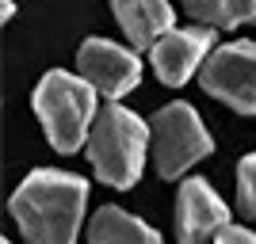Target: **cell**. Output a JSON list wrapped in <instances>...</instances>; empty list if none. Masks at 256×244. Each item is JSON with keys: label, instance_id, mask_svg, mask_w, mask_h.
I'll return each mask as SVG.
<instances>
[{"label": "cell", "instance_id": "2", "mask_svg": "<svg viewBox=\"0 0 256 244\" xmlns=\"http://www.w3.org/2000/svg\"><path fill=\"white\" fill-rule=\"evenodd\" d=\"M96 88L80 80V76L65 73V69H50V73L34 84V115L46 130V141H50L58 153H76L80 145H88V134L96 126Z\"/></svg>", "mask_w": 256, "mask_h": 244}, {"label": "cell", "instance_id": "1", "mask_svg": "<svg viewBox=\"0 0 256 244\" xmlns=\"http://www.w3.org/2000/svg\"><path fill=\"white\" fill-rule=\"evenodd\" d=\"M88 183L62 168H38L16 187L8 210L27 244H76Z\"/></svg>", "mask_w": 256, "mask_h": 244}, {"label": "cell", "instance_id": "14", "mask_svg": "<svg viewBox=\"0 0 256 244\" xmlns=\"http://www.w3.org/2000/svg\"><path fill=\"white\" fill-rule=\"evenodd\" d=\"M0 4H4V8H0V19L8 23V19H12V11H16V4H12V0H0Z\"/></svg>", "mask_w": 256, "mask_h": 244}, {"label": "cell", "instance_id": "5", "mask_svg": "<svg viewBox=\"0 0 256 244\" xmlns=\"http://www.w3.org/2000/svg\"><path fill=\"white\" fill-rule=\"evenodd\" d=\"M199 84L237 115H256V42H230L206 57Z\"/></svg>", "mask_w": 256, "mask_h": 244}, {"label": "cell", "instance_id": "4", "mask_svg": "<svg viewBox=\"0 0 256 244\" xmlns=\"http://www.w3.org/2000/svg\"><path fill=\"white\" fill-rule=\"evenodd\" d=\"M210 153L214 141L192 103L176 99L150 118V157L157 164L160 180H180L192 164H199Z\"/></svg>", "mask_w": 256, "mask_h": 244}, {"label": "cell", "instance_id": "6", "mask_svg": "<svg viewBox=\"0 0 256 244\" xmlns=\"http://www.w3.org/2000/svg\"><path fill=\"white\" fill-rule=\"evenodd\" d=\"M76 76L88 80L111 103H118V96H126L130 88H138L142 61L134 50L111 42V38H88L76 50Z\"/></svg>", "mask_w": 256, "mask_h": 244}, {"label": "cell", "instance_id": "7", "mask_svg": "<svg viewBox=\"0 0 256 244\" xmlns=\"http://www.w3.org/2000/svg\"><path fill=\"white\" fill-rule=\"evenodd\" d=\"M214 38H218V34H214L210 27H180V31H168L150 50L157 80L168 84V88L188 84V80L206 65V57L214 53Z\"/></svg>", "mask_w": 256, "mask_h": 244}, {"label": "cell", "instance_id": "15", "mask_svg": "<svg viewBox=\"0 0 256 244\" xmlns=\"http://www.w3.org/2000/svg\"><path fill=\"white\" fill-rule=\"evenodd\" d=\"M0 244H12V241H0Z\"/></svg>", "mask_w": 256, "mask_h": 244}, {"label": "cell", "instance_id": "9", "mask_svg": "<svg viewBox=\"0 0 256 244\" xmlns=\"http://www.w3.org/2000/svg\"><path fill=\"white\" fill-rule=\"evenodd\" d=\"M122 34L134 50H153V46L172 31V4L168 0H111Z\"/></svg>", "mask_w": 256, "mask_h": 244}, {"label": "cell", "instance_id": "3", "mask_svg": "<svg viewBox=\"0 0 256 244\" xmlns=\"http://www.w3.org/2000/svg\"><path fill=\"white\" fill-rule=\"evenodd\" d=\"M88 160L107 187L126 191L134 187L150 153V122H142L122 103H107L96 115V126L88 134Z\"/></svg>", "mask_w": 256, "mask_h": 244}, {"label": "cell", "instance_id": "13", "mask_svg": "<svg viewBox=\"0 0 256 244\" xmlns=\"http://www.w3.org/2000/svg\"><path fill=\"white\" fill-rule=\"evenodd\" d=\"M214 244H256V233H252V229H245V225H230V229L218 233V241H214Z\"/></svg>", "mask_w": 256, "mask_h": 244}, {"label": "cell", "instance_id": "11", "mask_svg": "<svg viewBox=\"0 0 256 244\" xmlns=\"http://www.w3.org/2000/svg\"><path fill=\"white\" fill-rule=\"evenodd\" d=\"M180 4L199 27H210V31L256 23V0H180Z\"/></svg>", "mask_w": 256, "mask_h": 244}, {"label": "cell", "instance_id": "8", "mask_svg": "<svg viewBox=\"0 0 256 244\" xmlns=\"http://www.w3.org/2000/svg\"><path fill=\"white\" fill-rule=\"evenodd\" d=\"M230 229V210L206 180H184L176 195V237L180 244H206Z\"/></svg>", "mask_w": 256, "mask_h": 244}, {"label": "cell", "instance_id": "10", "mask_svg": "<svg viewBox=\"0 0 256 244\" xmlns=\"http://www.w3.org/2000/svg\"><path fill=\"white\" fill-rule=\"evenodd\" d=\"M88 244H164L157 229L138 222L122 206H100L88 222Z\"/></svg>", "mask_w": 256, "mask_h": 244}, {"label": "cell", "instance_id": "12", "mask_svg": "<svg viewBox=\"0 0 256 244\" xmlns=\"http://www.w3.org/2000/svg\"><path fill=\"white\" fill-rule=\"evenodd\" d=\"M237 210L245 218H256V153L237 164Z\"/></svg>", "mask_w": 256, "mask_h": 244}]
</instances>
